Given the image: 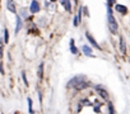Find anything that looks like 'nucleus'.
<instances>
[{"instance_id": "obj_4", "label": "nucleus", "mask_w": 130, "mask_h": 114, "mask_svg": "<svg viewBox=\"0 0 130 114\" xmlns=\"http://www.w3.org/2000/svg\"><path fill=\"white\" fill-rule=\"evenodd\" d=\"M40 9H41L40 3L37 2V0H32V3H31V5H29V10H31V13L36 14V13L40 12Z\"/></svg>"}, {"instance_id": "obj_12", "label": "nucleus", "mask_w": 130, "mask_h": 114, "mask_svg": "<svg viewBox=\"0 0 130 114\" xmlns=\"http://www.w3.org/2000/svg\"><path fill=\"white\" fill-rule=\"evenodd\" d=\"M21 29H22V18H21L19 15H17V25H15V31H14V33L18 34Z\"/></svg>"}, {"instance_id": "obj_9", "label": "nucleus", "mask_w": 130, "mask_h": 114, "mask_svg": "<svg viewBox=\"0 0 130 114\" xmlns=\"http://www.w3.org/2000/svg\"><path fill=\"white\" fill-rule=\"evenodd\" d=\"M7 9L12 13H15L17 9H15V3L14 0H7Z\"/></svg>"}, {"instance_id": "obj_16", "label": "nucleus", "mask_w": 130, "mask_h": 114, "mask_svg": "<svg viewBox=\"0 0 130 114\" xmlns=\"http://www.w3.org/2000/svg\"><path fill=\"white\" fill-rule=\"evenodd\" d=\"M107 109H108V111H110L111 114H113V113H115V109H113V104H112L111 101H108V103H107Z\"/></svg>"}, {"instance_id": "obj_23", "label": "nucleus", "mask_w": 130, "mask_h": 114, "mask_svg": "<svg viewBox=\"0 0 130 114\" xmlns=\"http://www.w3.org/2000/svg\"><path fill=\"white\" fill-rule=\"evenodd\" d=\"M82 10L84 12V14H86L87 17H89V12H88V9H87V8H82Z\"/></svg>"}, {"instance_id": "obj_6", "label": "nucleus", "mask_w": 130, "mask_h": 114, "mask_svg": "<svg viewBox=\"0 0 130 114\" xmlns=\"http://www.w3.org/2000/svg\"><path fill=\"white\" fill-rule=\"evenodd\" d=\"M82 51H83L84 56H87V57H96V56L93 54V52H92V48H91L89 46H87V44H83V46H82Z\"/></svg>"}, {"instance_id": "obj_19", "label": "nucleus", "mask_w": 130, "mask_h": 114, "mask_svg": "<svg viewBox=\"0 0 130 114\" xmlns=\"http://www.w3.org/2000/svg\"><path fill=\"white\" fill-rule=\"evenodd\" d=\"M21 14H22V17H23L24 19H28V13H27L26 9H21Z\"/></svg>"}, {"instance_id": "obj_26", "label": "nucleus", "mask_w": 130, "mask_h": 114, "mask_svg": "<svg viewBox=\"0 0 130 114\" xmlns=\"http://www.w3.org/2000/svg\"><path fill=\"white\" fill-rule=\"evenodd\" d=\"M50 2H52V3H55V2H56V0H50Z\"/></svg>"}, {"instance_id": "obj_22", "label": "nucleus", "mask_w": 130, "mask_h": 114, "mask_svg": "<svg viewBox=\"0 0 130 114\" xmlns=\"http://www.w3.org/2000/svg\"><path fill=\"white\" fill-rule=\"evenodd\" d=\"M82 103H84V104H87V105H92V103H91L88 99H83V100H82Z\"/></svg>"}, {"instance_id": "obj_1", "label": "nucleus", "mask_w": 130, "mask_h": 114, "mask_svg": "<svg viewBox=\"0 0 130 114\" xmlns=\"http://www.w3.org/2000/svg\"><path fill=\"white\" fill-rule=\"evenodd\" d=\"M107 22H108V28H110V31H111L112 33H116L117 29H119V25H117L116 19H115L113 15H112V9H111V7H108V5H107Z\"/></svg>"}, {"instance_id": "obj_24", "label": "nucleus", "mask_w": 130, "mask_h": 114, "mask_svg": "<svg viewBox=\"0 0 130 114\" xmlns=\"http://www.w3.org/2000/svg\"><path fill=\"white\" fill-rule=\"evenodd\" d=\"M0 74L4 75V69H3V64L2 62H0Z\"/></svg>"}, {"instance_id": "obj_21", "label": "nucleus", "mask_w": 130, "mask_h": 114, "mask_svg": "<svg viewBox=\"0 0 130 114\" xmlns=\"http://www.w3.org/2000/svg\"><path fill=\"white\" fill-rule=\"evenodd\" d=\"M115 3H116V0H107V5L108 7H112Z\"/></svg>"}, {"instance_id": "obj_5", "label": "nucleus", "mask_w": 130, "mask_h": 114, "mask_svg": "<svg viewBox=\"0 0 130 114\" xmlns=\"http://www.w3.org/2000/svg\"><path fill=\"white\" fill-rule=\"evenodd\" d=\"M94 89H96V91L98 93V95H100L102 99H105V100H107V99H108V93H107L105 89L100 88V85H98V86H94Z\"/></svg>"}, {"instance_id": "obj_7", "label": "nucleus", "mask_w": 130, "mask_h": 114, "mask_svg": "<svg viewBox=\"0 0 130 114\" xmlns=\"http://www.w3.org/2000/svg\"><path fill=\"white\" fill-rule=\"evenodd\" d=\"M115 5V9H116V12H119L120 14H122V15H126L127 14V8L125 7V5H121V4H113Z\"/></svg>"}, {"instance_id": "obj_8", "label": "nucleus", "mask_w": 130, "mask_h": 114, "mask_svg": "<svg viewBox=\"0 0 130 114\" xmlns=\"http://www.w3.org/2000/svg\"><path fill=\"white\" fill-rule=\"evenodd\" d=\"M80 20H82V7H79L78 13H77V15L74 17V27H78L79 23H80Z\"/></svg>"}, {"instance_id": "obj_18", "label": "nucleus", "mask_w": 130, "mask_h": 114, "mask_svg": "<svg viewBox=\"0 0 130 114\" xmlns=\"http://www.w3.org/2000/svg\"><path fill=\"white\" fill-rule=\"evenodd\" d=\"M22 80H23L24 85L28 86V80H27V76H26V72H24V71H22Z\"/></svg>"}, {"instance_id": "obj_15", "label": "nucleus", "mask_w": 130, "mask_h": 114, "mask_svg": "<svg viewBox=\"0 0 130 114\" xmlns=\"http://www.w3.org/2000/svg\"><path fill=\"white\" fill-rule=\"evenodd\" d=\"M27 103H28V111H29V113H33V108H32V99H31V98H27Z\"/></svg>"}, {"instance_id": "obj_27", "label": "nucleus", "mask_w": 130, "mask_h": 114, "mask_svg": "<svg viewBox=\"0 0 130 114\" xmlns=\"http://www.w3.org/2000/svg\"><path fill=\"white\" fill-rule=\"evenodd\" d=\"M75 4H78V0H75Z\"/></svg>"}, {"instance_id": "obj_17", "label": "nucleus", "mask_w": 130, "mask_h": 114, "mask_svg": "<svg viewBox=\"0 0 130 114\" xmlns=\"http://www.w3.org/2000/svg\"><path fill=\"white\" fill-rule=\"evenodd\" d=\"M4 42L5 43L9 42V32H8V29H4Z\"/></svg>"}, {"instance_id": "obj_11", "label": "nucleus", "mask_w": 130, "mask_h": 114, "mask_svg": "<svg viewBox=\"0 0 130 114\" xmlns=\"http://www.w3.org/2000/svg\"><path fill=\"white\" fill-rule=\"evenodd\" d=\"M61 4L64 5L65 10L72 13V3H70V0H61Z\"/></svg>"}, {"instance_id": "obj_13", "label": "nucleus", "mask_w": 130, "mask_h": 114, "mask_svg": "<svg viewBox=\"0 0 130 114\" xmlns=\"http://www.w3.org/2000/svg\"><path fill=\"white\" fill-rule=\"evenodd\" d=\"M70 52H72L73 54H77V53H78V49H77V47H75V44H74V39H73V38L70 39Z\"/></svg>"}, {"instance_id": "obj_3", "label": "nucleus", "mask_w": 130, "mask_h": 114, "mask_svg": "<svg viewBox=\"0 0 130 114\" xmlns=\"http://www.w3.org/2000/svg\"><path fill=\"white\" fill-rule=\"evenodd\" d=\"M86 38L88 39V42L91 43V46H93L94 48H97V49H101V47L98 46V43L96 42V39L93 38V36L89 33V32H86Z\"/></svg>"}, {"instance_id": "obj_2", "label": "nucleus", "mask_w": 130, "mask_h": 114, "mask_svg": "<svg viewBox=\"0 0 130 114\" xmlns=\"http://www.w3.org/2000/svg\"><path fill=\"white\" fill-rule=\"evenodd\" d=\"M86 80V76L84 75H77V76H74L72 80H69L68 81V84H67V88L68 89H73V88H77L82 81H84Z\"/></svg>"}, {"instance_id": "obj_25", "label": "nucleus", "mask_w": 130, "mask_h": 114, "mask_svg": "<svg viewBox=\"0 0 130 114\" xmlns=\"http://www.w3.org/2000/svg\"><path fill=\"white\" fill-rule=\"evenodd\" d=\"M2 57H3V47L0 46V59H2Z\"/></svg>"}, {"instance_id": "obj_14", "label": "nucleus", "mask_w": 130, "mask_h": 114, "mask_svg": "<svg viewBox=\"0 0 130 114\" xmlns=\"http://www.w3.org/2000/svg\"><path fill=\"white\" fill-rule=\"evenodd\" d=\"M37 75H38V79H40V80L43 79V64H40V66H38V71H37Z\"/></svg>"}, {"instance_id": "obj_20", "label": "nucleus", "mask_w": 130, "mask_h": 114, "mask_svg": "<svg viewBox=\"0 0 130 114\" xmlns=\"http://www.w3.org/2000/svg\"><path fill=\"white\" fill-rule=\"evenodd\" d=\"M93 110H94L96 113L101 111V104H96V105H94V108H93Z\"/></svg>"}, {"instance_id": "obj_10", "label": "nucleus", "mask_w": 130, "mask_h": 114, "mask_svg": "<svg viewBox=\"0 0 130 114\" xmlns=\"http://www.w3.org/2000/svg\"><path fill=\"white\" fill-rule=\"evenodd\" d=\"M119 44H120V51L122 54H126V44H125V41H124V37L120 36L119 38Z\"/></svg>"}]
</instances>
